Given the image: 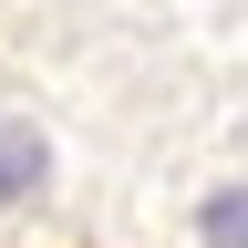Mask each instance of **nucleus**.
Returning <instances> with one entry per match:
<instances>
[{"label":"nucleus","mask_w":248,"mask_h":248,"mask_svg":"<svg viewBox=\"0 0 248 248\" xmlns=\"http://www.w3.org/2000/svg\"><path fill=\"white\" fill-rule=\"evenodd\" d=\"M42 176H52V145H42V124L0 114V207H21V197H31Z\"/></svg>","instance_id":"f257e3e1"},{"label":"nucleus","mask_w":248,"mask_h":248,"mask_svg":"<svg viewBox=\"0 0 248 248\" xmlns=\"http://www.w3.org/2000/svg\"><path fill=\"white\" fill-rule=\"evenodd\" d=\"M197 238L207 248H248V186H217V197L197 207Z\"/></svg>","instance_id":"f03ea898"}]
</instances>
